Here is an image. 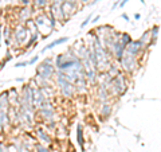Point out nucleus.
I'll return each mask as SVG.
<instances>
[{"instance_id": "obj_1", "label": "nucleus", "mask_w": 161, "mask_h": 152, "mask_svg": "<svg viewBox=\"0 0 161 152\" xmlns=\"http://www.w3.org/2000/svg\"><path fill=\"white\" fill-rule=\"evenodd\" d=\"M34 23H35L36 29L40 30V31L43 30V27H46V29H44V34H46V35H50L52 29H54V26H55V20L51 19V18H48L47 15H44V14L39 15V16L35 19Z\"/></svg>"}, {"instance_id": "obj_2", "label": "nucleus", "mask_w": 161, "mask_h": 152, "mask_svg": "<svg viewBox=\"0 0 161 152\" xmlns=\"http://www.w3.org/2000/svg\"><path fill=\"white\" fill-rule=\"evenodd\" d=\"M30 34L31 32H30L28 27L23 26V24H19L18 27H15L14 34H12V38H14V41L16 42L18 45H23V43H26Z\"/></svg>"}, {"instance_id": "obj_3", "label": "nucleus", "mask_w": 161, "mask_h": 152, "mask_svg": "<svg viewBox=\"0 0 161 152\" xmlns=\"http://www.w3.org/2000/svg\"><path fill=\"white\" fill-rule=\"evenodd\" d=\"M54 73H55V69L52 67V65H48V59H46L36 70V74L40 78H44V79H48L51 76H54Z\"/></svg>"}, {"instance_id": "obj_4", "label": "nucleus", "mask_w": 161, "mask_h": 152, "mask_svg": "<svg viewBox=\"0 0 161 152\" xmlns=\"http://www.w3.org/2000/svg\"><path fill=\"white\" fill-rule=\"evenodd\" d=\"M121 66H122L123 70L126 71H133L136 67V59L133 55H129L126 54V52H123L122 57H121Z\"/></svg>"}, {"instance_id": "obj_5", "label": "nucleus", "mask_w": 161, "mask_h": 152, "mask_svg": "<svg viewBox=\"0 0 161 152\" xmlns=\"http://www.w3.org/2000/svg\"><path fill=\"white\" fill-rule=\"evenodd\" d=\"M75 11V3H70V2H62V12H63V18L67 19Z\"/></svg>"}, {"instance_id": "obj_6", "label": "nucleus", "mask_w": 161, "mask_h": 152, "mask_svg": "<svg viewBox=\"0 0 161 152\" xmlns=\"http://www.w3.org/2000/svg\"><path fill=\"white\" fill-rule=\"evenodd\" d=\"M69 41V38L67 36H63V38H59V39H55L54 42H51L50 45H47L44 49H43V51H47V50H51V49H54L55 46H58V45H61V43H64V42H67Z\"/></svg>"}, {"instance_id": "obj_7", "label": "nucleus", "mask_w": 161, "mask_h": 152, "mask_svg": "<svg viewBox=\"0 0 161 152\" xmlns=\"http://www.w3.org/2000/svg\"><path fill=\"white\" fill-rule=\"evenodd\" d=\"M36 135H38V137L42 141H44V143H50V136L47 135V133L44 132V129H42V128H39V129H36Z\"/></svg>"}, {"instance_id": "obj_8", "label": "nucleus", "mask_w": 161, "mask_h": 152, "mask_svg": "<svg viewBox=\"0 0 161 152\" xmlns=\"http://www.w3.org/2000/svg\"><path fill=\"white\" fill-rule=\"evenodd\" d=\"M28 18H30V11L24 8V10L20 12V18H19V19H20L21 23H26V22L28 20Z\"/></svg>"}, {"instance_id": "obj_9", "label": "nucleus", "mask_w": 161, "mask_h": 152, "mask_svg": "<svg viewBox=\"0 0 161 152\" xmlns=\"http://www.w3.org/2000/svg\"><path fill=\"white\" fill-rule=\"evenodd\" d=\"M82 125H78V133H77V137H78V144L79 145H82L83 147V133H82Z\"/></svg>"}, {"instance_id": "obj_10", "label": "nucleus", "mask_w": 161, "mask_h": 152, "mask_svg": "<svg viewBox=\"0 0 161 152\" xmlns=\"http://www.w3.org/2000/svg\"><path fill=\"white\" fill-rule=\"evenodd\" d=\"M34 5L36 8H43L47 5V0H34Z\"/></svg>"}, {"instance_id": "obj_11", "label": "nucleus", "mask_w": 161, "mask_h": 152, "mask_svg": "<svg viewBox=\"0 0 161 152\" xmlns=\"http://www.w3.org/2000/svg\"><path fill=\"white\" fill-rule=\"evenodd\" d=\"M130 41H132V38L128 35V34H123V35H121V41H120V42L122 43L123 46H126Z\"/></svg>"}, {"instance_id": "obj_12", "label": "nucleus", "mask_w": 161, "mask_h": 152, "mask_svg": "<svg viewBox=\"0 0 161 152\" xmlns=\"http://www.w3.org/2000/svg\"><path fill=\"white\" fill-rule=\"evenodd\" d=\"M104 108H105V109L101 110V113L104 114V116H106V114L110 113V106H109V105H104Z\"/></svg>"}, {"instance_id": "obj_13", "label": "nucleus", "mask_w": 161, "mask_h": 152, "mask_svg": "<svg viewBox=\"0 0 161 152\" xmlns=\"http://www.w3.org/2000/svg\"><path fill=\"white\" fill-rule=\"evenodd\" d=\"M36 152H48V150L39 144V145H36Z\"/></svg>"}, {"instance_id": "obj_14", "label": "nucleus", "mask_w": 161, "mask_h": 152, "mask_svg": "<svg viewBox=\"0 0 161 152\" xmlns=\"http://www.w3.org/2000/svg\"><path fill=\"white\" fill-rule=\"evenodd\" d=\"M16 151H18V152H28V150H27L24 145H19V147L16 148Z\"/></svg>"}, {"instance_id": "obj_15", "label": "nucleus", "mask_w": 161, "mask_h": 152, "mask_svg": "<svg viewBox=\"0 0 161 152\" xmlns=\"http://www.w3.org/2000/svg\"><path fill=\"white\" fill-rule=\"evenodd\" d=\"M90 19H91V15H89V16H87V18H86V20H85V22H83V23H82V24H80V29H83V27H85V26H86V24H87V23H89V22H90Z\"/></svg>"}, {"instance_id": "obj_16", "label": "nucleus", "mask_w": 161, "mask_h": 152, "mask_svg": "<svg viewBox=\"0 0 161 152\" xmlns=\"http://www.w3.org/2000/svg\"><path fill=\"white\" fill-rule=\"evenodd\" d=\"M0 152H10V151H8V148H7V147H4V145H3L2 143H0Z\"/></svg>"}, {"instance_id": "obj_17", "label": "nucleus", "mask_w": 161, "mask_h": 152, "mask_svg": "<svg viewBox=\"0 0 161 152\" xmlns=\"http://www.w3.org/2000/svg\"><path fill=\"white\" fill-rule=\"evenodd\" d=\"M36 61H38V55H36V57H34V58H32V59H31V61H28V65H32V63H35Z\"/></svg>"}, {"instance_id": "obj_18", "label": "nucleus", "mask_w": 161, "mask_h": 152, "mask_svg": "<svg viewBox=\"0 0 161 152\" xmlns=\"http://www.w3.org/2000/svg\"><path fill=\"white\" fill-rule=\"evenodd\" d=\"M126 3H128V0H122V2L120 3V7H123V5H125Z\"/></svg>"}, {"instance_id": "obj_19", "label": "nucleus", "mask_w": 161, "mask_h": 152, "mask_svg": "<svg viewBox=\"0 0 161 152\" xmlns=\"http://www.w3.org/2000/svg\"><path fill=\"white\" fill-rule=\"evenodd\" d=\"M80 2H83V3H86V2H89V0H80Z\"/></svg>"}]
</instances>
